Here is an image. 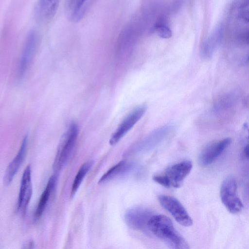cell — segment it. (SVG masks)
Here are the masks:
<instances>
[{"mask_svg": "<svg viewBox=\"0 0 249 249\" xmlns=\"http://www.w3.org/2000/svg\"><path fill=\"white\" fill-rule=\"evenodd\" d=\"M148 228L169 249H190L187 242L175 228L171 220L165 215H153L149 221Z\"/></svg>", "mask_w": 249, "mask_h": 249, "instance_id": "6da1fadb", "label": "cell"}, {"mask_svg": "<svg viewBox=\"0 0 249 249\" xmlns=\"http://www.w3.org/2000/svg\"><path fill=\"white\" fill-rule=\"evenodd\" d=\"M78 132L77 125L72 123L63 134L53 164V169L56 173L67 165L71 157L76 145Z\"/></svg>", "mask_w": 249, "mask_h": 249, "instance_id": "7a4b0ae2", "label": "cell"}, {"mask_svg": "<svg viewBox=\"0 0 249 249\" xmlns=\"http://www.w3.org/2000/svg\"><path fill=\"white\" fill-rule=\"evenodd\" d=\"M237 190L236 181L232 176L227 177L223 181L220 188L221 201L228 211L233 214L240 213L243 208Z\"/></svg>", "mask_w": 249, "mask_h": 249, "instance_id": "3957f363", "label": "cell"}, {"mask_svg": "<svg viewBox=\"0 0 249 249\" xmlns=\"http://www.w3.org/2000/svg\"><path fill=\"white\" fill-rule=\"evenodd\" d=\"M172 126L166 125L153 131L133 146L126 155L135 154L148 151L161 142L171 132Z\"/></svg>", "mask_w": 249, "mask_h": 249, "instance_id": "277c9868", "label": "cell"}, {"mask_svg": "<svg viewBox=\"0 0 249 249\" xmlns=\"http://www.w3.org/2000/svg\"><path fill=\"white\" fill-rule=\"evenodd\" d=\"M161 205L174 217L180 225L189 227L193 220L185 208L176 198L167 195H160L158 197Z\"/></svg>", "mask_w": 249, "mask_h": 249, "instance_id": "5b68a950", "label": "cell"}, {"mask_svg": "<svg viewBox=\"0 0 249 249\" xmlns=\"http://www.w3.org/2000/svg\"><path fill=\"white\" fill-rule=\"evenodd\" d=\"M37 41V36L35 30H31L27 36L18 65L17 77L22 80L25 77L34 57Z\"/></svg>", "mask_w": 249, "mask_h": 249, "instance_id": "8992f818", "label": "cell"}, {"mask_svg": "<svg viewBox=\"0 0 249 249\" xmlns=\"http://www.w3.org/2000/svg\"><path fill=\"white\" fill-rule=\"evenodd\" d=\"M146 107L145 105L139 106L133 109L124 119L109 140V144L114 145L133 127L145 113Z\"/></svg>", "mask_w": 249, "mask_h": 249, "instance_id": "52a82bcc", "label": "cell"}, {"mask_svg": "<svg viewBox=\"0 0 249 249\" xmlns=\"http://www.w3.org/2000/svg\"><path fill=\"white\" fill-rule=\"evenodd\" d=\"M231 142L230 138L212 142L202 150L198 156V163L202 166L212 163L228 147Z\"/></svg>", "mask_w": 249, "mask_h": 249, "instance_id": "ba28073f", "label": "cell"}, {"mask_svg": "<svg viewBox=\"0 0 249 249\" xmlns=\"http://www.w3.org/2000/svg\"><path fill=\"white\" fill-rule=\"evenodd\" d=\"M191 161L184 160L169 166L162 173L166 177L169 187L179 188L192 168Z\"/></svg>", "mask_w": 249, "mask_h": 249, "instance_id": "9c48e42d", "label": "cell"}, {"mask_svg": "<svg viewBox=\"0 0 249 249\" xmlns=\"http://www.w3.org/2000/svg\"><path fill=\"white\" fill-rule=\"evenodd\" d=\"M152 216L149 210L136 207L126 212L125 220L127 225L132 229L143 230L148 228L149 221Z\"/></svg>", "mask_w": 249, "mask_h": 249, "instance_id": "30bf717a", "label": "cell"}, {"mask_svg": "<svg viewBox=\"0 0 249 249\" xmlns=\"http://www.w3.org/2000/svg\"><path fill=\"white\" fill-rule=\"evenodd\" d=\"M32 195L31 171L29 165L25 169L21 179L20 190L18 201V210L21 213H25Z\"/></svg>", "mask_w": 249, "mask_h": 249, "instance_id": "8fae6325", "label": "cell"}, {"mask_svg": "<svg viewBox=\"0 0 249 249\" xmlns=\"http://www.w3.org/2000/svg\"><path fill=\"white\" fill-rule=\"evenodd\" d=\"M91 0H67L65 9L68 18L71 21L81 20L87 14L91 6Z\"/></svg>", "mask_w": 249, "mask_h": 249, "instance_id": "7c38bea8", "label": "cell"}, {"mask_svg": "<svg viewBox=\"0 0 249 249\" xmlns=\"http://www.w3.org/2000/svg\"><path fill=\"white\" fill-rule=\"evenodd\" d=\"M59 5L58 0H39L35 7L36 19L41 23L49 21L55 15Z\"/></svg>", "mask_w": 249, "mask_h": 249, "instance_id": "4fadbf2b", "label": "cell"}, {"mask_svg": "<svg viewBox=\"0 0 249 249\" xmlns=\"http://www.w3.org/2000/svg\"><path fill=\"white\" fill-rule=\"evenodd\" d=\"M27 142L28 137L26 136L22 141L17 155L6 170L3 178V183L5 185H8L11 182L21 166L25 156Z\"/></svg>", "mask_w": 249, "mask_h": 249, "instance_id": "5bb4252c", "label": "cell"}, {"mask_svg": "<svg viewBox=\"0 0 249 249\" xmlns=\"http://www.w3.org/2000/svg\"><path fill=\"white\" fill-rule=\"evenodd\" d=\"M224 31V26L220 24L213 31L206 40L203 49V55L210 57L221 42Z\"/></svg>", "mask_w": 249, "mask_h": 249, "instance_id": "9a60e30c", "label": "cell"}, {"mask_svg": "<svg viewBox=\"0 0 249 249\" xmlns=\"http://www.w3.org/2000/svg\"><path fill=\"white\" fill-rule=\"evenodd\" d=\"M56 176L55 175L52 176L49 178L38 203L35 213V216L36 218L40 217L42 214L49 200L52 192L56 185Z\"/></svg>", "mask_w": 249, "mask_h": 249, "instance_id": "2e32d148", "label": "cell"}, {"mask_svg": "<svg viewBox=\"0 0 249 249\" xmlns=\"http://www.w3.org/2000/svg\"><path fill=\"white\" fill-rule=\"evenodd\" d=\"M132 165L124 160H121L108 169L100 178L99 183L108 181L128 171Z\"/></svg>", "mask_w": 249, "mask_h": 249, "instance_id": "e0dca14e", "label": "cell"}, {"mask_svg": "<svg viewBox=\"0 0 249 249\" xmlns=\"http://www.w3.org/2000/svg\"><path fill=\"white\" fill-rule=\"evenodd\" d=\"M92 163V161L86 162L79 168L72 184L71 192V196L72 197L75 195L85 176L91 167Z\"/></svg>", "mask_w": 249, "mask_h": 249, "instance_id": "ac0fdd59", "label": "cell"}, {"mask_svg": "<svg viewBox=\"0 0 249 249\" xmlns=\"http://www.w3.org/2000/svg\"><path fill=\"white\" fill-rule=\"evenodd\" d=\"M155 32L160 36L163 38H168L172 35L171 31L165 24L160 23L157 24L154 28Z\"/></svg>", "mask_w": 249, "mask_h": 249, "instance_id": "d6986e66", "label": "cell"}, {"mask_svg": "<svg viewBox=\"0 0 249 249\" xmlns=\"http://www.w3.org/2000/svg\"><path fill=\"white\" fill-rule=\"evenodd\" d=\"M238 39L241 43L249 44V27L240 33L238 35Z\"/></svg>", "mask_w": 249, "mask_h": 249, "instance_id": "ffe728a7", "label": "cell"}, {"mask_svg": "<svg viewBox=\"0 0 249 249\" xmlns=\"http://www.w3.org/2000/svg\"><path fill=\"white\" fill-rule=\"evenodd\" d=\"M244 127L247 131V142L244 149V154L246 158H249V124H245Z\"/></svg>", "mask_w": 249, "mask_h": 249, "instance_id": "44dd1931", "label": "cell"}, {"mask_svg": "<svg viewBox=\"0 0 249 249\" xmlns=\"http://www.w3.org/2000/svg\"><path fill=\"white\" fill-rule=\"evenodd\" d=\"M248 60H249V57H248Z\"/></svg>", "mask_w": 249, "mask_h": 249, "instance_id": "7402d4cb", "label": "cell"}]
</instances>
